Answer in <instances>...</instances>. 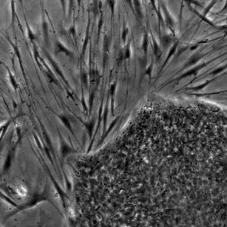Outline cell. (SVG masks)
I'll use <instances>...</instances> for the list:
<instances>
[{
	"instance_id": "1",
	"label": "cell",
	"mask_w": 227,
	"mask_h": 227,
	"mask_svg": "<svg viewBox=\"0 0 227 227\" xmlns=\"http://www.w3.org/2000/svg\"><path fill=\"white\" fill-rule=\"evenodd\" d=\"M44 53H45V55H46V58H47L48 60L49 61L50 64H51V65L52 66L53 69L55 70V72H56L57 74H58V75L60 76L61 78H62V80H64V83H65L66 85L67 86L71 88V86H70V85H69V83H68V81H67V80L66 79L65 76H64V74H63V72H62V70H61L59 65H58V63H57V62H55V61L54 59H53L52 58L51 55H49V53L47 51H44Z\"/></svg>"
},
{
	"instance_id": "2",
	"label": "cell",
	"mask_w": 227,
	"mask_h": 227,
	"mask_svg": "<svg viewBox=\"0 0 227 227\" xmlns=\"http://www.w3.org/2000/svg\"><path fill=\"white\" fill-rule=\"evenodd\" d=\"M54 51H55V55H57L60 53H64L67 55V57L71 58H74V53L71 50H70L66 47L60 41H55L54 44Z\"/></svg>"
},
{
	"instance_id": "3",
	"label": "cell",
	"mask_w": 227,
	"mask_h": 227,
	"mask_svg": "<svg viewBox=\"0 0 227 227\" xmlns=\"http://www.w3.org/2000/svg\"><path fill=\"white\" fill-rule=\"evenodd\" d=\"M77 119L79 120L80 122L83 124V126L85 128V130H86L87 133H88L89 139H92V135H93V131H94V127H95V125H96V119L95 117H92L91 118L89 121H83L82 120L80 117H76Z\"/></svg>"
},
{
	"instance_id": "4",
	"label": "cell",
	"mask_w": 227,
	"mask_h": 227,
	"mask_svg": "<svg viewBox=\"0 0 227 227\" xmlns=\"http://www.w3.org/2000/svg\"><path fill=\"white\" fill-rule=\"evenodd\" d=\"M56 116L58 117V119L62 121V123L64 125V126H65V127L67 128V130L73 134V135L75 136L74 130H73L72 125H71V121H70L68 117H67L66 115H64V114H56Z\"/></svg>"
},
{
	"instance_id": "5",
	"label": "cell",
	"mask_w": 227,
	"mask_h": 227,
	"mask_svg": "<svg viewBox=\"0 0 227 227\" xmlns=\"http://www.w3.org/2000/svg\"><path fill=\"white\" fill-rule=\"evenodd\" d=\"M59 133V138H60V142H61V150H62V155H66L67 154L71 153V152H74V150L73 148H71L70 146L66 143V142L64 141V139L62 138V136L61 135V133L58 132Z\"/></svg>"
},
{
	"instance_id": "6",
	"label": "cell",
	"mask_w": 227,
	"mask_h": 227,
	"mask_svg": "<svg viewBox=\"0 0 227 227\" xmlns=\"http://www.w3.org/2000/svg\"><path fill=\"white\" fill-rule=\"evenodd\" d=\"M42 33H43V39L45 43L47 46H49V27H48V24L46 21H43L42 23Z\"/></svg>"
},
{
	"instance_id": "7",
	"label": "cell",
	"mask_w": 227,
	"mask_h": 227,
	"mask_svg": "<svg viewBox=\"0 0 227 227\" xmlns=\"http://www.w3.org/2000/svg\"><path fill=\"white\" fill-rule=\"evenodd\" d=\"M117 83L116 81H114V83L111 84L110 88H109V96L111 97V112H113L114 114V96H115V92H116V89H117Z\"/></svg>"
},
{
	"instance_id": "8",
	"label": "cell",
	"mask_w": 227,
	"mask_h": 227,
	"mask_svg": "<svg viewBox=\"0 0 227 227\" xmlns=\"http://www.w3.org/2000/svg\"><path fill=\"white\" fill-rule=\"evenodd\" d=\"M45 66H46V67H47V70H46V71H45V74H46V77L48 78V80H49V81L50 82V83H55V85L61 87L60 84H59V83H58V80H57V78H56V76H55L54 74H53V73L51 71H50L49 67H48L47 65H45Z\"/></svg>"
},
{
	"instance_id": "9",
	"label": "cell",
	"mask_w": 227,
	"mask_h": 227,
	"mask_svg": "<svg viewBox=\"0 0 227 227\" xmlns=\"http://www.w3.org/2000/svg\"><path fill=\"white\" fill-rule=\"evenodd\" d=\"M80 80H81L82 86L85 89L89 88V82H88V73L86 71L85 69H81L80 71Z\"/></svg>"
},
{
	"instance_id": "10",
	"label": "cell",
	"mask_w": 227,
	"mask_h": 227,
	"mask_svg": "<svg viewBox=\"0 0 227 227\" xmlns=\"http://www.w3.org/2000/svg\"><path fill=\"white\" fill-rule=\"evenodd\" d=\"M111 45V35L105 36V38H104L103 40L104 55H107L109 49H110Z\"/></svg>"
},
{
	"instance_id": "11",
	"label": "cell",
	"mask_w": 227,
	"mask_h": 227,
	"mask_svg": "<svg viewBox=\"0 0 227 227\" xmlns=\"http://www.w3.org/2000/svg\"><path fill=\"white\" fill-rule=\"evenodd\" d=\"M120 118H121V115L117 116V117H115V118H114V121H112L111 123L110 126H109L108 129V130H107V132H105V133L104 134V135H102V137H101V142H103L104 139H105V138H106L107 136H108V134L111 133V130H113V129H114V126H116V124H117V121H119V119H120Z\"/></svg>"
},
{
	"instance_id": "12",
	"label": "cell",
	"mask_w": 227,
	"mask_h": 227,
	"mask_svg": "<svg viewBox=\"0 0 227 227\" xmlns=\"http://www.w3.org/2000/svg\"><path fill=\"white\" fill-rule=\"evenodd\" d=\"M108 101H107L105 108L104 109L103 114H102V123H103V133L102 135L105 133L107 126V121H108Z\"/></svg>"
},
{
	"instance_id": "13",
	"label": "cell",
	"mask_w": 227,
	"mask_h": 227,
	"mask_svg": "<svg viewBox=\"0 0 227 227\" xmlns=\"http://www.w3.org/2000/svg\"><path fill=\"white\" fill-rule=\"evenodd\" d=\"M96 89H94V88L90 89V94H89V114L92 113V106H93V102H94L95 96H96Z\"/></svg>"
},
{
	"instance_id": "14",
	"label": "cell",
	"mask_w": 227,
	"mask_h": 227,
	"mask_svg": "<svg viewBox=\"0 0 227 227\" xmlns=\"http://www.w3.org/2000/svg\"><path fill=\"white\" fill-rule=\"evenodd\" d=\"M89 23L88 24V26H87V29H86V36H85V39H84V42H83V49H82V54H81V58L82 57L84 56V55H85V52L86 51V47H87V45H88V42H89Z\"/></svg>"
},
{
	"instance_id": "15",
	"label": "cell",
	"mask_w": 227,
	"mask_h": 227,
	"mask_svg": "<svg viewBox=\"0 0 227 227\" xmlns=\"http://www.w3.org/2000/svg\"><path fill=\"white\" fill-rule=\"evenodd\" d=\"M8 41L11 42V44H12V47H13L14 50H15V55L17 57V59H18V62L19 63H20V65H21V69H22V71H23V74H24V68H23V62H22V60H21V53H20V51H19V49L17 48V46H16V45H15L13 43V42H11V40H8Z\"/></svg>"
},
{
	"instance_id": "16",
	"label": "cell",
	"mask_w": 227,
	"mask_h": 227,
	"mask_svg": "<svg viewBox=\"0 0 227 227\" xmlns=\"http://www.w3.org/2000/svg\"><path fill=\"white\" fill-rule=\"evenodd\" d=\"M26 26H27V30L28 39H29L30 42H31V43L33 44V42H34V41L36 40L35 33H33V31L32 30L31 27H30L29 24H28L27 22H26Z\"/></svg>"
},
{
	"instance_id": "17",
	"label": "cell",
	"mask_w": 227,
	"mask_h": 227,
	"mask_svg": "<svg viewBox=\"0 0 227 227\" xmlns=\"http://www.w3.org/2000/svg\"><path fill=\"white\" fill-rule=\"evenodd\" d=\"M6 69H7V71H8V77H9V80H10L11 85L12 86V87H13L14 89H18L19 86H18V84H17V81H16L15 78L14 77L13 74H12V72H11V71H9V69H8L7 67H6Z\"/></svg>"
},
{
	"instance_id": "18",
	"label": "cell",
	"mask_w": 227,
	"mask_h": 227,
	"mask_svg": "<svg viewBox=\"0 0 227 227\" xmlns=\"http://www.w3.org/2000/svg\"><path fill=\"white\" fill-rule=\"evenodd\" d=\"M104 24V16L102 12H101V15H100V17L99 20V24H98V30H97V42H99V36L100 33H101V28H102Z\"/></svg>"
},
{
	"instance_id": "19",
	"label": "cell",
	"mask_w": 227,
	"mask_h": 227,
	"mask_svg": "<svg viewBox=\"0 0 227 227\" xmlns=\"http://www.w3.org/2000/svg\"><path fill=\"white\" fill-rule=\"evenodd\" d=\"M130 42H129L124 49V60H129L131 57V49H130Z\"/></svg>"
},
{
	"instance_id": "20",
	"label": "cell",
	"mask_w": 227,
	"mask_h": 227,
	"mask_svg": "<svg viewBox=\"0 0 227 227\" xmlns=\"http://www.w3.org/2000/svg\"><path fill=\"white\" fill-rule=\"evenodd\" d=\"M12 120H9V121H7L5 124H3V126H1V138H2L3 136H4L5 133H6L7 130H8V128L9 127L10 124H12Z\"/></svg>"
},
{
	"instance_id": "21",
	"label": "cell",
	"mask_w": 227,
	"mask_h": 227,
	"mask_svg": "<svg viewBox=\"0 0 227 227\" xmlns=\"http://www.w3.org/2000/svg\"><path fill=\"white\" fill-rule=\"evenodd\" d=\"M124 49H121L120 50L118 53V56H117V64H119L120 65V64L124 62Z\"/></svg>"
},
{
	"instance_id": "22",
	"label": "cell",
	"mask_w": 227,
	"mask_h": 227,
	"mask_svg": "<svg viewBox=\"0 0 227 227\" xmlns=\"http://www.w3.org/2000/svg\"><path fill=\"white\" fill-rule=\"evenodd\" d=\"M148 39L147 34H145L143 37V42H142V49H143L145 54L147 53V49H148Z\"/></svg>"
},
{
	"instance_id": "23",
	"label": "cell",
	"mask_w": 227,
	"mask_h": 227,
	"mask_svg": "<svg viewBox=\"0 0 227 227\" xmlns=\"http://www.w3.org/2000/svg\"><path fill=\"white\" fill-rule=\"evenodd\" d=\"M107 4L108 5V6L110 7L111 11V15L113 17V19L114 17V7H115V1H112V0H109V1H106Z\"/></svg>"
},
{
	"instance_id": "24",
	"label": "cell",
	"mask_w": 227,
	"mask_h": 227,
	"mask_svg": "<svg viewBox=\"0 0 227 227\" xmlns=\"http://www.w3.org/2000/svg\"><path fill=\"white\" fill-rule=\"evenodd\" d=\"M129 33V29L128 27H125L123 29L122 31V34H121V38H122V40L124 42H126V37H127Z\"/></svg>"
},
{
	"instance_id": "25",
	"label": "cell",
	"mask_w": 227,
	"mask_h": 227,
	"mask_svg": "<svg viewBox=\"0 0 227 227\" xmlns=\"http://www.w3.org/2000/svg\"><path fill=\"white\" fill-rule=\"evenodd\" d=\"M134 5H135L136 11V13L138 14L139 17H142V14H141V9H140V3H139V1H134Z\"/></svg>"
},
{
	"instance_id": "26",
	"label": "cell",
	"mask_w": 227,
	"mask_h": 227,
	"mask_svg": "<svg viewBox=\"0 0 227 227\" xmlns=\"http://www.w3.org/2000/svg\"><path fill=\"white\" fill-rule=\"evenodd\" d=\"M69 33L70 34H71L73 36V37H74V39L75 38V37H76V30H75V27H74V25H73L71 27H70L69 29Z\"/></svg>"
},
{
	"instance_id": "27",
	"label": "cell",
	"mask_w": 227,
	"mask_h": 227,
	"mask_svg": "<svg viewBox=\"0 0 227 227\" xmlns=\"http://www.w3.org/2000/svg\"><path fill=\"white\" fill-rule=\"evenodd\" d=\"M151 68H152V66H149L148 67V68L146 70V72H145V74H148V76H151Z\"/></svg>"
}]
</instances>
